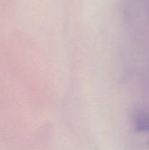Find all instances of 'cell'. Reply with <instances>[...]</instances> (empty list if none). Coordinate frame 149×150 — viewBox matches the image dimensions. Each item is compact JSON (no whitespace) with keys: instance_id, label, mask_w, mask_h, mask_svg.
Returning <instances> with one entry per match:
<instances>
[{"instance_id":"obj_1","label":"cell","mask_w":149,"mask_h":150,"mask_svg":"<svg viewBox=\"0 0 149 150\" xmlns=\"http://www.w3.org/2000/svg\"><path fill=\"white\" fill-rule=\"evenodd\" d=\"M134 129L138 133H149V112L142 110L136 109L132 116Z\"/></svg>"}]
</instances>
